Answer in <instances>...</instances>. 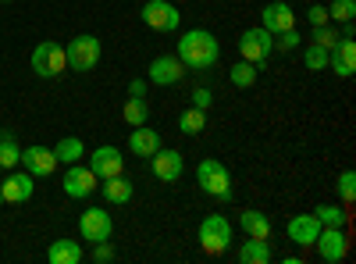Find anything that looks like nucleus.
Instances as JSON below:
<instances>
[{
  "label": "nucleus",
  "instance_id": "nucleus-1",
  "mask_svg": "<svg viewBox=\"0 0 356 264\" xmlns=\"http://www.w3.org/2000/svg\"><path fill=\"white\" fill-rule=\"evenodd\" d=\"M175 57H178L186 68L203 72V68H214V65H218L221 43H218V36L211 33V29H189V33H182V40H178Z\"/></svg>",
  "mask_w": 356,
  "mask_h": 264
},
{
  "label": "nucleus",
  "instance_id": "nucleus-2",
  "mask_svg": "<svg viewBox=\"0 0 356 264\" xmlns=\"http://www.w3.org/2000/svg\"><path fill=\"white\" fill-rule=\"evenodd\" d=\"M196 183L207 196H218V200H232V171L218 161V157H203L196 164Z\"/></svg>",
  "mask_w": 356,
  "mask_h": 264
},
{
  "label": "nucleus",
  "instance_id": "nucleus-3",
  "mask_svg": "<svg viewBox=\"0 0 356 264\" xmlns=\"http://www.w3.org/2000/svg\"><path fill=\"white\" fill-rule=\"evenodd\" d=\"M196 240H200L203 254H214V257L228 254V247H232V222L225 215H207L200 222V228H196Z\"/></svg>",
  "mask_w": 356,
  "mask_h": 264
},
{
  "label": "nucleus",
  "instance_id": "nucleus-4",
  "mask_svg": "<svg viewBox=\"0 0 356 264\" xmlns=\"http://www.w3.org/2000/svg\"><path fill=\"white\" fill-rule=\"evenodd\" d=\"M100 54H104L100 40L89 36V33L75 36V40L65 47V57H68V68H72V72H93V68L100 65Z\"/></svg>",
  "mask_w": 356,
  "mask_h": 264
},
{
  "label": "nucleus",
  "instance_id": "nucleus-5",
  "mask_svg": "<svg viewBox=\"0 0 356 264\" xmlns=\"http://www.w3.org/2000/svg\"><path fill=\"white\" fill-rule=\"evenodd\" d=\"M139 18H143V25H150L154 33H178V25H182V11H178L171 0H146Z\"/></svg>",
  "mask_w": 356,
  "mask_h": 264
},
{
  "label": "nucleus",
  "instance_id": "nucleus-6",
  "mask_svg": "<svg viewBox=\"0 0 356 264\" xmlns=\"http://www.w3.org/2000/svg\"><path fill=\"white\" fill-rule=\"evenodd\" d=\"M33 72L40 75V79H57V75H65L68 72V57H65V47L61 43H40L36 50H33Z\"/></svg>",
  "mask_w": 356,
  "mask_h": 264
},
{
  "label": "nucleus",
  "instance_id": "nucleus-7",
  "mask_svg": "<svg viewBox=\"0 0 356 264\" xmlns=\"http://www.w3.org/2000/svg\"><path fill=\"white\" fill-rule=\"evenodd\" d=\"M239 54H243V61H250V65H264L267 57L275 54V36L267 33L264 25L246 29V33L239 36Z\"/></svg>",
  "mask_w": 356,
  "mask_h": 264
},
{
  "label": "nucleus",
  "instance_id": "nucleus-8",
  "mask_svg": "<svg viewBox=\"0 0 356 264\" xmlns=\"http://www.w3.org/2000/svg\"><path fill=\"white\" fill-rule=\"evenodd\" d=\"M314 247H317V254H321L324 264H339V261H346V254H349V236H346V228L321 225Z\"/></svg>",
  "mask_w": 356,
  "mask_h": 264
},
{
  "label": "nucleus",
  "instance_id": "nucleus-9",
  "mask_svg": "<svg viewBox=\"0 0 356 264\" xmlns=\"http://www.w3.org/2000/svg\"><path fill=\"white\" fill-rule=\"evenodd\" d=\"M79 232H82V240H89V243H104V240H111L114 222H111L107 208H86L82 218H79Z\"/></svg>",
  "mask_w": 356,
  "mask_h": 264
},
{
  "label": "nucleus",
  "instance_id": "nucleus-10",
  "mask_svg": "<svg viewBox=\"0 0 356 264\" xmlns=\"http://www.w3.org/2000/svg\"><path fill=\"white\" fill-rule=\"evenodd\" d=\"M65 196H72V200H86L89 193H93L97 186H100V179L93 175V168L89 164H68V171H65Z\"/></svg>",
  "mask_w": 356,
  "mask_h": 264
},
{
  "label": "nucleus",
  "instance_id": "nucleus-11",
  "mask_svg": "<svg viewBox=\"0 0 356 264\" xmlns=\"http://www.w3.org/2000/svg\"><path fill=\"white\" fill-rule=\"evenodd\" d=\"M189 68L178 61L175 54H161L150 61V68H146V82H154V86H175V82H182Z\"/></svg>",
  "mask_w": 356,
  "mask_h": 264
},
{
  "label": "nucleus",
  "instance_id": "nucleus-12",
  "mask_svg": "<svg viewBox=\"0 0 356 264\" xmlns=\"http://www.w3.org/2000/svg\"><path fill=\"white\" fill-rule=\"evenodd\" d=\"M18 164H22L29 175H33V179H47V175L57 171V157H54L50 146H25Z\"/></svg>",
  "mask_w": 356,
  "mask_h": 264
},
{
  "label": "nucleus",
  "instance_id": "nucleus-13",
  "mask_svg": "<svg viewBox=\"0 0 356 264\" xmlns=\"http://www.w3.org/2000/svg\"><path fill=\"white\" fill-rule=\"evenodd\" d=\"M89 168H93L97 179H111V175H122L125 171V154L118 146H97L89 154Z\"/></svg>",
  "mask_w": 356,
  "mask_h": 264
},
{
  "label": "nucleus",
  "instance_id": "nucleus-14",
  "mask_svg": "<svg viewBox=\"0 0 356 264\" xmlns=\"http://www.w3.org/2000/svg\"><path fill=\"white\" fill-rule=\"evenodd\" d=\"M150 171L157 175L161 183H178L182 179V171H186V161L178 150H168V146H161V150L150 157Z\"/></svg>",
  "mask_w": 356,
  "mask_h": 264
},
{
  "label": "nucleus",
  "instance_id": "nucleus-15",
  "mask_svg": "<svg viewBox=\"0 0 356 264\" xmlns=\"http://www.w3.org/2000/svg\"><path fill=\"white\" fill-rule=\"evenodd\" d=\"M285 232H289V240H292L296 247H314V243H317V232H321V222H317L314 211H307V215L289 218Z\"/></svg>",
  "mask_w": 356,
  "mask_h": 264
},
{
  "label": "nucleus",
  "instance_id": "nucleus-16",
  "mask_svg": "<svg viewBox=\"0 0 356 264\" xmlns=\"http://www.w3.org/2000/svg\"><path fill=\"white\" fill-rule=\"evenodd\" d=\"M260 25L271 36H278V33H285V29H296V11L285 4V0H275V4H267L260 11Z\"/></svg>",
  "mask_w": 356,
  "mask_h": 264
},
{
  "label": "nucleus",
  "instance_id": "nucleus-17",
  "mask_svg": "<svg viewBox=\"0 0 356 264\" xmlns=\"http://www.w3.org/2000/svg\"><path fill=\"white\" fill-rule=\"evenodd\" d=\"M0 193H4V203H25V200H33V193H36V179L29 171H15V175H8V179L0 183Z\"/></svg>",
  "mask_w": 356,
  "mask_h": 264
},
{
  "label": "nucleus",
  "instance_id": "nucleus-18",
  "mask_svg": "<svg viewBox=\"0 0 356 264\" xmlns=\"http://www.w3.org/2000/svg\"><path fill=\"white\" fill-rule=\"evenodd\" d=\"M328 68H335L339 79H353V72H356V43L353 40L339 36V43L328 50Z\"/></svg>",
  "mask_w": 356,
  "mask_h": 264
},
{
  "label": "nucleus",
  "instance_id": "nucleus-19",
  "mask_svg": "<svg viewBox=\"0 0 356 264\" xmlns=\"http://www.w3.org/2000/svg\"><path fill=\"white\" fill-rule=\"evenodd\" d=\"M161 146H164V143H161V132L150 129V125H136L132 136H129V150H132L136 157H146V161H150Z\"/></svg>",
  "mask_w": 356,
  "mask_h": 264
},
{
  "label": "nucleus",
  "instance_id": "nucleus-20",
  "mask_svg": "<svg viewBox=\"0 0 356 264\" xmlns=\"http://www.w3.org/2000/svg\"><path fill=\"white\" fill-rule=\"evenodd\" d=\"M100 193H104V200L107 203H129L132 200V193H136V183L132 179H125V175H111V179H100V186H97Z\"/></svg>",
  "mask_w": 356,
  "mask_h": 264
},
{
  "label": "nucleus",
  "instance_id": "nucleus-21",
  "mask_svg": "<svg viewBox=\"0 0 356 264\" xmlns=\"http://www.w3.org/2000/svg\"><path fill=\"white\" fill-rule=\"evenodd\" d=\"M239 261H243V264H271V261H275L271 243L260 240V236H246L243 247H239Z\"/></svg>",
  "mask_w": 356,
  "mask_h": 264
},
{
  "label": "nucleus",
  "instance_id": "nucleus-22",
  "mask_svg": "<svg viewBox=\"0 0 356 264\" xmlns=\"http://www.w3.org/2000/svg\"><path fill=\"white\" fill-rule=\"evenodd\" d=\"M47 257H50V264H79L82 261V247H79V240H54Z\"/></svg>",
  "mask_w": 356,
  "mask_h": 264
},
{
  "label": "nucleus",
  "instance_id": "nucleus-23",
  "mask_svg": "<svg viewBox=\"0 0 356 264\" xmlns=\"http://www.w3.org/2000/svg\"><path fill=\"white\" fill-rule=\"evenodd\" d=\"M239 225L246 236H260V240H271V218L264 211H243L239 215Z\"/></svg>",
  "mask_w": 356,
  "mask_h": 264
},
{
  "label": "nucleus",
  "instance_id": "nucleus-24",
  "mask_svg": "<svg viewBox=\"0 0 356 264\" xmlns=\"http://www.w3.org/2000/svg\"><path fill=\"white\" fill-rule=\"evenodd\" d=\"M54 157H57V164H75V161L86 157V143L79 136H65L61 143L54 146Z\"/></svg>",
  "mask_w": 356,
  "mask_h": 264
},
{
  "label": "nucleus",
  "instance_id": "nucleus-25",
  "mask_svg": "<svg viewBox=\"0 0 356 264\" xmlns=\"http://www.w3.org/2000/svg\"><path fill=\"white\" fill-rule=\"evenodd\" d=\"M203 129H207V111L186 107L182 114H178V132H182V136H200Z\"/></svg>",
  "mask_w": 356,
  "mask_h": 264
},
{
  "label": "nucleus",
  "instance_id": "nucleus-26",
  "mask_svg": "<svg viewBox=\"0 0 356 264\" xmlns=\"http://www.w3.org/2000/svg\"><path fill=\"white\" fill-rule=\"evenodd\" d=\"M122 118H125V125H146V118H150V107H146V100L143 97H129L125 100V107H122Z\"/></svg>",
  "mask_w": 356,
  "mask_h": 264
},
{
  "label": "nucleus",
  "instance_id": "nucleus-27",
  "mask_svg": "<svg viewBox=\"0 0 356 264\" xmlns=\"http://www.w3.org/2000/svg\"><path fill=\"white\" fill-rule=\"evenodd\" d=\"M257 75H260V65H250V61H239V65L228 68L232 86H239V90H250V86L257 82Z\"/></svg>",
  "mask_w": 356,
  "mask_h": 264
},
{
  "label": "nucleus",
  "instance_id": "nucleus-28",
  "mask_svg": "<svg viewBox=\"0 0 356 264\" xmlns=\"http://www.w3.org/2000/svg\"><path fill=\"white\" fill-rule=\"evenodd\" d=\"M314 215L321 225H335V228H346V222H349V211L335 208V203H321V208H314Z\"/></svg>",
  "mask_w": 356,
  "mask_h": 264
},
{
  "label": "nucleus",
  "instance_id": "nucleus-29",
  "mask_svg": "<svg viewBox=\"0 0 356 264\" xmlns=\"http://www.w3.org/2000/svg\"><path fill=\"white\" fill-rule=\"evenodd\" d=\"M310 43H317V47H324V50H332V47L339 43V29H335L332 22H324V25H314V33H310Z\"/></svg>",
  "mask_w": 356,
  "mask_h": 264
},
{
  "label": "nucleus",
  "instance_id": "nucleus-30",
  "mask_svg": "<svg viewBox=\"0 0 356 264\" xmlns=\"http://www.w3.org/2000/svg\"><path fill=\"white\" fill-rule=\"evenodd\" d=\"M18 161H22V150L15 136H0V168H15Z\"/></svg>",
  "mask_w": 356,
  "mask_h": 264
},
{
  "label": "nucleus",
  "instance_id": "nucleus-31",
  "mask_svg": "<svg viewBox=\"0 0 356 264\" xmlns=\"http://www.w3.org/2000/svg\"><path fill=\"white\" fill-rule=\"evenodd\" d=\"M356 18V0H332L328 4V22H353Z\"/></svg>",
  "mask_w": 356,
  "mask_h": 264
},
{
  "label": "nucleus",
  "instance_id": "nucleus-32",
  "mask_svg": "<svg viewBox=\"0 0 356 264\" xmlns=\"http://www.w3.org/2000/svg\"><path fill=\"white\" fill-rule=\"evenodd\" d=\"M339 196H342V208L356 200V171H342L339 175Z\"/></svg>",
  "mask_w": 356,
  "mask_h": 264
},
{
  "label": "nucleus",
  "instance_id": "nucleus-33",
  "mask_svg": "<svg viewBox=\"0 0 356 264\" xmlns=\"http://www.w3.org/2000/svg\"><path fill=\"white\" fill-rule=\"evenodd\" d=\"M307 68H310V72H324V68H328V50L317 47V43H310V47H307Z\"/></svg>",
  "mask_w": 356,
  "mask_h": 264
},
{
  "label": "nucleus",
  "instance_id": "nucleus-34",
  "mask_svg": "<svg viewBox=\"0 0 356 264\" xmlns=\"http://www.w3.org/2000/svg\"><path fill=\"white\" fill-rule=\"evenodd\" d=\"M300 43H303V36L296 33V29H285V33H278V36H275V47H278L282 54L296 50V47H300Z\"/></svg>",
  "mask_w": 356,
  "mask_h": 264
},
{
  "label": "nucleus",
  "instance_id": "nucleus-35",
  "mask_svg": "<svg viewBox=\"0 0 356 264\" xmlns=\"http://www.w3.org/2000/svg\"><path fill=\"white\" fill-rule=\"evenodd\" d=\"M97 250H93V261L97 264H107V261H114V247H111V240H104V243H93Z\"/></svg>",
  "mask_w": 356,
  "mask_h": 264
},
{
  "label": "nucleus",
  "instance_id": "nucleus-36",
  "mask_svg": "<svg viewBox=\"0 0 356 264\" xmlns=\"http://www.w3.org/2000/svg\"><path fill=\"white\" fill-rule=\"evenodd\" d=\"M307 22L310 25H324V22H328V8H324V4H310L307 8Z\"/></svg>",
  "mask_w": 356,
  "mask_h": 264
},
{
  "label": "nucleus",
  "instance_id": "nucleus-37",
  "mask_svg": "<svg viewBox=\"0 0 356 264\" xmlns=\"http://www.w3.org/2000/svg\"><path fill=\"white\" fill-rule=\"evenodd\" d=\"M214 104V93L211 90H207V86H200V90L193 93V107H200V111H207V107H211Z\"/></svg>",
  "mask_w": 356,
  "mask_h": 264
},
{
  "label": "nucleus",
  "instance_id": "nucleus-38",
  "mask_svg": "<svg viewBox=\"0 0 356 264\" xmlns=\"http://www.w3.org/2000/svg\"><path fill=\"white\" fill-rule=\"evenodd\" d=\"M129 97H146V79H132L129 82Z\"/></svg>",
  "mask_w": 356,
  "mask_h": 264
},
{
  "label": "nucleus",
  "instance_id": "nucleus-39",
  "mask_svg": "<svg viewBox=\"0 0 356 264\" xmlns=\"http://www.w3.org/2000/svg\"><path fill=\"white\" fill-rule=\"evenodd\" d=\"M353 33H356L353 22H342V33H339V36H342V40H353Z\"/></svg>",
  "mask_w": 356,
  "mask_h": 264
},
{
  "label": "nucleus",
  "instance_id": "nucleus-40",
  "mask_svg": "<svg viewBox=\"0 0 356 264\" xmlns=\"http://www.w3.org/2000/svg\"><path fill=\"white\" fill-rule=\"evenodd\" d=\"M0 4H11V0H0Z\"/></svg>",
  "mask_w": 356,
  "mask_h": 264
},
{
  "label": "nucleus",
  "instance_id": "nucleus-41",
  "mask_svg": "<svg viewBox=\"0 0 356 264\" xmlns=\"http://www.w3.org/2000/svg\"><path fill=\"white\" fill-rule=\"evenodd\" d=\"M0 203H4V193H0Z\"/></svg>",
  "mask_w": 356,
  "mask_h": 264
}]
</instances>
